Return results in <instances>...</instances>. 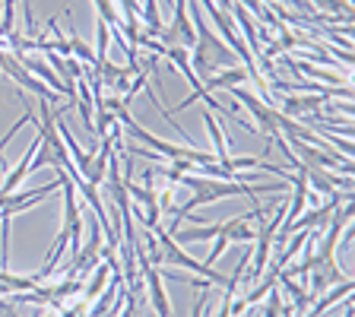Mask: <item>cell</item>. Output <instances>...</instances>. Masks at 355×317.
Instances as JSON below:
<instances>
[{"label": "cell", "instance_id": "cell-1", "mask_svg": "<svg viewBox=\"0 0 355 317\" xmlns=\"http://www.w3.org/2000/svg\"><path fill=\"white\" fill-rule=\"evenodd\" d=\"M178 187H191V200L181 203V209L175 213L178 222H184L197 207H209L222 197H257V194H282L288 185H251V181H222V178H203V175H181Z\"/></svg>", "mask_w": 355, "mask_h": 317}, {"label": "cell", "instance_id": "cell-2", "mask_svg": "<svg viewBox=\"0 0 355 317\" xmlns=\"http://www.w3.org/2000/svg\"><path fill=\"white\" fill-rule=\"evenodd\" d=\"M187 13H191V22L193 29H197V44L191 48V70L200 74V80H209L216 70L222 67H232V48L209 29L207 16L200 13V3L197 0H187Z\"/></svg>", "mask_w": 355, "mask_h": 317}, {"label": "cell", "instance_id": "cell-3", "mask_svg": "<svg viewBox=\"0 0 355 317\" xmlns=\"http://www.w3.org/2000/svg\"><path fill=\"white\" fill-rule=\"evenodd\" d=\"M155 241H159V251H162V264H171V266H184V270H191V273H200V280H209V282H219V286H225V276L216 273V266H207L203 260L191 257V254H184V248L175 241V238L168 235V232L162 229V225H155Z\"/></svg>", "mask_w": 355, "mask_h": 317}, {"label": "cell", "instance_id": "cell-4", "mask_svg": "<svg viewBox=\"0 0 355 317\" xmlns=\"http://www.w3.org/2000/svg\"><path fill=\"white\" fill-rule=\"evenodd\" d=\"M232 96H235L238 105H244V108H251L254 121H257V127L266 133V140L273 143L276 137H282L279 127H276V108L273 105H263L257 96H254L251 89H241V86H232Z\"/></svg>", "mask_w": 355, "mask_h": 317}, {"label": "cell", "instance_id": "cell-5", "mask_svg": "<svg viewBox=\"0 0 355 317\" xmlns=\"http://www.w3.org/2000/svg\"><path fill=\"white\" fill-rule=\"evenodd\" d=\"M140 273H143V289H146L155 317H171V298H168V292H165L159 266H140Z\"/></svg>", "mask_w": 355, "mask_h": 317}, {"label": "cell", "instance_id": "cell-6", "mask_svg": "<svg viewBox=\"0 0 355 317\" xmlns=\"http://www.w3.org/2000/svg\"><path fill=\"white\" fill-rule=\"evenodd\" d=\"M304 280H308V292H311V295H320V292H327L330 286H336V282L346 280V273H343L333 260H318V264L311 266V273L304 276Z\"/></svg>", "mask_w": 355, "mask_h": 317}, {"label": "cell", "instance_id": "cell-7", "mask_svg": "<svg viewBox=\"0 0 355 317\" xmlns=\"http://www.w3.org/2000/svg\"><path fill=\"white\" fill-rule=\"evenodd\" d=\"M352 295V280H343V282H336V286H330V292H324V295L314 302V308L308 311V317H324L327 311L333 308L336 302H343V298H349Z\"/></svg>", "mask_w": 355, "mask_h": 317}, {"label": "cell", "instance_id": "cell-8", "mask_svg": "<svg viewBox=\"0 0 355 317\" xmlns=\"http://www.w3.org/2000/svg\"><path fill=\"white\" fill-rule=\"evenodd\" d=\"M248 80V70L244 67H225L222 74H213L209 80H203V89H232V86H238V83H244Z\"/></svg>", "mask_w": 355, "mask_h": 317}, {"label": "cell", "instance_id": "cell-9", "mask_svg": "<svg viewBox=\"0 0 355 317\" xmlns=\"http://www.w3.org/2000/svg\"><path fill=\"white\" fill-rule=\"evenodd\" d=\"M203 124H207V130H209V137H213V143H216V162H222L225 155H229V143H225V137H222V127L216 124V118L213 114H203Z\"/></svg>", "mask_w": 355, "mask_h": 317}, {"label": "cell", "instance_id": "cell-10", "mask_svg": "<svg viewBox=\"0 0 355 317\" xmlns=\"http://www.w3.org/2000/svg\"><path fill=\"white\" fill-rule=\"evenodd\" d=\"M311 7L327 10V16L336 13V16H346V19H352V3H349V0H314Z\"/></svg>", "mask_w": 355, "mask_h": 317}, {"label": "cell", "instance_id": "cell-11", "mask_svg": "<svg viewBox=\"0 0 355 317\" xmlns=\"http://www.w3.org/2000/svg\"><path fill=\"white\" fill-rule=\"evenodd\" d=\"M279 311H282V292L270 289L263 295V317H279Z\"/></svg>", "mask_w": 355, "mask_h": 317}, {"label": "cell", "instance_id": "cell-12", "mask_svg": "<svg viewBox=\"0 0 355 317\" xmlns=\"http://www.w3.org/2000/svg\"><path fill=\"white\" fill-rule=\"evenodd\" d=\"M70 54H73V58H80V60H86L89 67H96V54H92V48H89V44H83L80 38H70Z\"/></svg>", "mask_w": 355, "mask_h": 317}, {"label": "cell", "instance_id": "cell-13", "mask_svg": "<svg viewBox=\"0 0 355 317\" xmlns=\"http://www.w3.org/2000/svg\"><path fill=\"white\" fill-rule=\"evenodd\" d=\"M207 305H209V289H203V295H200L197 302H193V308H191V317H203Z\"/></svg>", "mask_w": 355, "mask_h": 317}]
</instances>
